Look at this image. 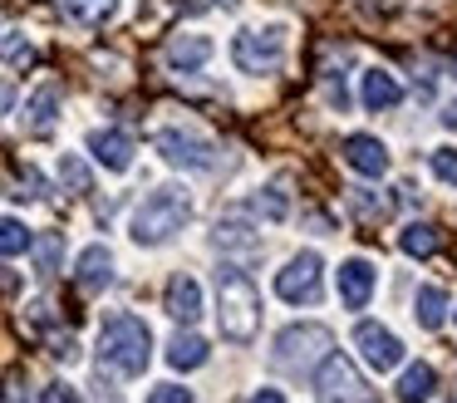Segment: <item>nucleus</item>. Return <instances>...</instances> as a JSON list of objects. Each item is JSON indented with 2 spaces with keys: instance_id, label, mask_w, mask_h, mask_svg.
Listing matches in <instances>:
<instances>
[{
  "instance_id": "obj_37",
  "label": "nucleus",
  "mask_w": 457,
  "mask_h": 403,
  "mask_svg": "<svg viewBox=\"0 0 457 403\" xmlns=\"http://www.w3.org/2000/svg\"><path fill=\"white\" fill-rule=\"evenodd\" d=\"M182 10H187V15H202V10H212V0H178Z\"/></svg>"
},
{
  "instance_id": "obj_6",
  "label": "nucleus",
  "mask_w": 457,
  "mask_h": 403,
  "mask_svg": "<svg viewBox=\"0 0 457 403\" xmlns=\"http://www.w3.org/2000/svg\"><path fill=\"white\" fill-rule=\"evenodd\" d=\"M315 389H320V403H364V393H369L359 369L335 349L315 364Z\"/></svg>"
},
{
  "instance_id": "obj_21",
  "label": "nucleus",
  "mask_w": 457,
  "mask_h": 403,
  "mask_svg": "<svg viewBox=\"0 0 457 403\" xmlns=\"http://www.w3.org/2000/svg\"><path fill=\"white\" fill-rule=\"evenodd\" d=\"M212 241H217L221 251H261V241L251 236V226L241 222V216H221L217 231H212Z\"/></svg>"
},
{
  "instance_id": "obj_19",
  "label": "nucleus",
  "mask_w": 457,
  "mask_h": 403,
  "mask_svg": "<svg viewBox=\"0 0 457 403\" xmlns=\"http://www.w3.org/2000/svg\"><path fill=\"white\" fill-rule=\"evenodd\" d=\"M60 10H64V20H74V25H84V29H99L104 20L119 10V0H60Z\"/></svg>"
},
{
  "instance_id": "obj_10",
  "label": "nucleus",
  "mask_w": 457,
  "mask_h": 403,
  "mask_svg": "<svg viewBox=\"0 0 457 403\" xmlns=\"http://www.w3.org/2000/svg\"><path fill=\"white\" fill-rule=\"evenodd\" d=\"M109 281H113V251L109 246H84L79 261H74V285L84 295H99Z\"/></svg>"
},
{
  "instance_id": "obj_38",
  "label": "nucleus",
  "mask_w": 457,
  "mask_h": 403,
  "mask_svg": "<svg viewBox=\"0 0 457 403\" xmlns=\"http://www.w3.org/2000/svg\"><path fill=\"white\" fill-rule=\"evenodd\" d=\"M443 123H447V128H453V133H457V104H447V108H443Z\"/></svg>"
},
{
  "instance_id": "obj_33",
  "label": "nucleus",
  "mask_w": 457,
  "mask_h": 403,
  "mask_svg": "<svg viewBox=\"0 0 457 403\" xmlns=\"http://www.w3.org/2000/svg\"><path fill=\"white\" fill-rule=\"evenodd\" d=\"M148 403H192V393L178 389V383H162V389L148 393Z\"/></svg>"
},
{
  "instance_id": "obj_17",
  "label": "nucleus",
  "mask_w": 457,
  "mask_h": 403,
  "mask_svg": "<svg viewBox=\"0 0 457 403\" xmlns=\"http://www.w3.org/2000/svg\"><path fill=\"white\" fill-rule=\"evenodd\" d=\"M403 104V88H398L394 74H384V69H369L364 74V108H398Z\"/></svg>"
},
{
  "instance_id": "obj_35",
  "label": "nucleus",
  "mask_w": 457,
  "mask_h": 403,
  "mask_svg": "<svg viewBox=\"0 0 457 403\" xmlns=\"http://www.w3.org/2000/svg\"><path fill=\"white\" fill-rule=\"evenodd\" d=\"M0 403H25V389L21 383H5V389H0Z\"/></svg>"
},
{
  "instance_id": "obj_16",
  "label": "nucleus",
  "mask_w": 457,
  "mask_h": 403,
  "mask_svg": "<svg viewBox=\"0 0 457 403\" xmlns=\"http://www.w3.org/2000/svg\"><path fill=\"white\" fill-rule=\"evenodd\" d=\"M212 59V39L207 35H172L168 39V64L172 69H202Z\"/></svg>"
},
{
  "instance_id": "obj_4",
  "label": "nucleus",
  "mask_w": 457,
  "mask_h": 403,
  "mask_svg": "<svg viewBox=\"0 0 457 403\" xmlns=\"http://www.w3.org/2000/svg\"><path fill=\"white\" fill-rule=\"evenodd\" d=\"M329 349H335V334H329L325 324H290V330L276 334L270 364H276L280 374H310Z\"/></svg>"
},
{
  "instance_id": "obj_30",
  "label": "nucleus",
  "mask_w": 457,
  "mask_h": 403,
  "mask_svg": "<svg viewBox=\"0 0 457 403\" xmlns=\"http://www.w3.org/2000/svg\"><path fill=\"white\" fill-rule=\"evenodd\" d=\"M433 172L443 177L447 187H457V153H447V147H437V153H433Z\"/></svg>"
},
{
  "instance_id": "obj_36",
  "label": "nucleus",
  "mask_w": 457,
  "mask_h": 403,
  "mask_svg": "<svg viewBox=\"0 0 457 403\" xmlns=\"http://www.w3.org/2000/svg\"><path fill=\"white\" fill-rule=\"evenodd\" d=\"M246 403H286V399H280V389H261V393H251Z\"/></svg>"
},
{
  "instance_id": "obj_14",
  "label": "nucleus",
  "mask_w": 457,
  "mask_h": 403,
  "mask_svg": "<svg viewBox=\"0 0 457 403\" xmlns=\"http://www.w3.org/2000/svg\"><path fill=\"white\" fill-rule=\"evenodd\" d=\"M168 315L178 324H197V315H202V285L192 281V275H172V281H168Z\"/></svg>"
},
{
  "instance_id": "obj_34",
  "label": "nucleus",
  "mask_w": 457,
  "mask_h": 403,
  "mask_svg": "<svg viewBox=\"0 0 457 403\" xmlns=\"http://www.w3.org/2000/svg\"><path fill=\"white\" fill-rule=\"evenodd\" d=\"M11 108H15V84L11 79H0V118L11 113Z\"/></svg>"
},
{
  "instance_id": "obj_25",
  "label": "nucleus",
  "mask_w": 457,
  "mask_h": 403,
  "mask_svg": "<svg viewBox=\"0 0 457 403\" xmlns=\"http://www.w3.org/2000/svg\"><path fill=\"white\" fill-rule=\"evenodd\" d=\"M0 59H5L11 69H25V64L35 59V45H30V39H25L15 25H0Z\"/></svg>"
},
{
  "instance_id": "obj_9",
  "label": "nucleus",
  "mask_w": 457,
  "mask_h": 403,
  "mask_svg": "<svg viewBox=\"0 0 457 403\" xmlns=\"http://www.w3.org/2000/svg\"><path fill=\"white\" fill-rule=\"evenodd\" d=\"M158 153L168 157L172 167H197V172L217 167V157H212V143H202V138L182 133V128H162V133H158Z\"/></svg>"
},
{
  "instance_id": "obj_26",
  "label": "nucleus",
  "mask_w": 457,
  "mask_h": 403,
  "mask_svg": "<svg viewBox=\"0 0 457 403\" xmlns=\"http://www.w3.org/2000/svg\"><path fill=\"white\" fill-rule=\"evenodd\" d=\"M30 226L15 222V216H0V256H25L30 251Z\"/></svg>"
},
{
  "instance_id": "obj_11",
  "label": "nucleus",
  "mask_w": 457,
  "mask_h": 403,
  "mask_svg": "<svg viewBox=\"0 0 457 403\" xmlns=\"http://www.w3.org/2000/svg\"><path fill=\"white\" fill-rule=\"evenodd\" d=\"M89 153L99 157L109 172H129V163H133V138L123 133V128H94V133H89Z\"/></svg>"
},
{
  "instance_id": "obj_5",
  "label": "nucleus",
  "mask_w": 457,
  "mask_h": 403,
  "mask_svg": "<svg viewBox=\"0 0 457 403\" xmlns=\"http://www.w3.org/2000/svg\"><path fill=\"white\" fill-rule=\"evenodd\" d=\"M231 59L241 74H276L286 59V29H241L231 39Z\"/></svg>"
},
{
  "instance_id": "obj_8",
  "label": "nucleus",
  "mask_w": 457,
  "mask_h": 403,
  "mask_svg": "<svg viewBox=\"0 0 457 403\" xmlns=\"http://www.w3.org/2000/svg\"><path fill=\"white\" fill-rule=\"evenodd\" d=\"M354 344L364 349L369 369H378V374H388V369H398V364H403V344H398V334L384 330V324H374V320H364L354 330Z\"/></svg>"
},
{
  "instance_id": "obj_18",
  "label": "nucleus",
  "mask_w": 457,
  "mask_h": 403,
  "mask_svg": "<svg viewBox=\"0 0 457 403\" xmlns=\"http://www.w3.org/2000/svg\"><path fill=\"white\" fill-rule=\"evenodd\" d=\"M437 389V374L433 364H408L403 379H398V403H428Z\"/></svg>"
},
{
  "instance_id": "obj_22",
  "label": "nucleus",
  "mask_w": 457,
  "mask_h": 403,
  "mask_svg": "<svg viewBox=\"0 0 457 403\" xmlns=\"http://www.w3.org/2000/svg\"><path fill=\"white\" fill-rule=\"evenodd\" d=\"M207 340H202V334H178V340L168 344V364L172 369H202V364H207Z\"/></svg>"
},
{
  "instance_id": "obj_12",
  "label": "nucleus",
  "mask_w": 457,
  "mask_h": 403,
  "mask_svg": "<svg viewBox=\"0 0 457 403\" xmlns=\"http://www.w3.org/2000/svg\"><path fill=\"white\" fill-rule=\"evenodd\" d=\"M345 163L354 167V172H364V177H384L388 172V147L378 143V138H369V133H349L345 138Z\"/></svg>"
},
{
  "instance_id": "obj_24",
  "label": "nucleus",
  "mask_w": 457,
  "mask_h": 403,
  "mask_svg": "<svg viewBox=\"0 0 457 403\" xmlns=\"http://www.w3.org/2000/svg\"><path fill=\"white\" fill-rule=\"evenodd\" d=\"M30 251H35V271L50 281L54 271H60V256H64V236L60 231H45V236H35L30 241Z\"/></svg>"
},
{
  "instance_id": "obj_15",
  "label": "nucleus",
  "mask_w": 457,
  "mask_h": 403,
  "mask_svg": "<svg viewBox=\"0 0 457 403\" xmlns=\"http://www.w3.org/2000/svg\"><path fill=\"white\" fill-rule=\"evenodd\" d=\"M54 118H60V84H40L30 98V108H25V128H30V133H50Z\"/></svg>"
},
{
  "instance_id": "obj_20",
  "label": "nucleus",
  "mask_w": 457,
  "mask_h": 403,
  "mask_svg": "<svg viewBox=\"0 0 457 403\" xmlns=\"http://www.w3.org/2000/svg\"><path fill=\"white\" fill-rule=\"evenodd\" d=\"M413 315H418L423 330H443V320H447V290L443 285H423L418 300H413Z\"/></svg>"
},
{
  "instance_id": "obj_7",
  "label": "nucleus",
  "mask_w": 457,
  "mask_h": 403,
  "mask_svg": "<svg viewBox=\"0 0 457 403\" xmlns=\"http://www.w3.org/2000/svg\"><path fill=\"white\" fill-rule=\"evenodd\" d=\"M276 295L290 305H315L325 295V265H320L315 251H300L286 271L276 275Z\"/></svg>"
},
{
  "instance_id": "obj_39",
  "label": "nucleus",
  "mask_w": 457,
  "mask_h": 403,
  "mask_svg": "<svg viewBox=\"0 0 457 403\" xmlns=\"http://www.w3.org/2000/svg\"><path fill=\"white\" fill-rule=\"evenodd\" d=\"M453 315H457V310H453Z\"/></svg>"
},
{
  "instance_id": "obj_29",
  "label": "nucleus",
  "mask_w": 457,
  "mask_h": 403,
  "mask_svg": "<svg viewBox=\"0 0 457 403\" xmlns=\"http://www.w3.org/2000/svg\"><path fill=\"white\" fill-rule=\"evenodd\" d=\"M349 202H354V212L364 216V222H384V216H388V202H384V197L374 202L369 192H349Z\"/></svg>"
},
{
  "instance_id": "obj_28",
  "label": "nucleus",
  "mask_w": 457,
  "mask_h": 403,
  "mask_svg": "<svg viewBox=\"0 0 457 403\" xmlns=\"http://www.w3.org/2000/svg\"><path fill=\"white\" fill-rule=\"evenodd\" d=\"M251 212H256V216H266V222H280V216H286V197H280L276 187H266V192H256V197H251Z\"/></svg>"
},
{
  "instance_id": "obj_13",
  "label": "nucleus",
  "mask_w": 457,
  "mask_h": 403,
  "mask_svg": "<svg viewBox=\"0 0 457 403\" xmlns=\"http://www.w3.org/2000/svg\"><path fill=\"white\" fill-rule=\"evenodd\" d=\"M369 295H374V265L354 256V261L339 265V300H345L349 310H364Z\"/></svg>"
},
{
  "instance_id": "obj_27",
  "label": "nucleus",
  "mask_w": 457,
  "mask_h": 403,
  "mask_svg": "<svg viewBox=\"0 0 457 403\" xmlns=\"http://www.w3.org/2000/svg\"><path fill=\"white\" fill-rule=\"evenodd\" d=\"M60 177L70 182V192H79V197H84V192H94V177H89V167H84L74 153H64V157H60Z\"/></svg>"
},
{
  "instance_id": "obj_31",
  "label": "nucleus",
  "mask_w": 457,
  "mask_h": 403,
  "mask_svg": "<svg viewBox=\"0 0 457 403\" xmlns=\"http://www.w3.org/2000/svg\"><path fill=\"white\" fill-rule=\"evenodd\" d=\"M50 354H54V359H64V364H74V359H79V344H74V334H54V340H50Z\"/></svg>"
},
{
  "instance_id": "obj_32",
  "label": "nucleus",
  "mask_w": 457,
  "mask_h": 403,
  "mask_svg": "<svg viewBox=\"0 0 457 403\" xmlns=\"http://www.w3.org/2000/svg\"><path fill=\"white\" fill-rule=\"evenodd\" d=\"M40 403H79V389H74V383H50V389L40 393Z\"/></svg>"
},
{
  "instance_id": "obj_2",
  "label": "nucleus",
  "mask_w": 457,
  "mask_h": 403,
  "mask_svg": "<svg viewBox=\"0 0 457 403\" xmlns=\"http://www.w3.org/2000/svg\"><path fill=\"white\" fill-rule=\"evenodd\" d=\"M217 320L231 344H251L261 330V290L237 265H221L217 271Z\"/></svg>"
},
{
  "instance_id": "obj_3",
  "label": "nucleus",
  "mask_w": 457,
  "mask_h": 403,
  "mask_svg": "<svg viewBox=\"0 0 457 403\" xmlns=\"http://www.w3.org/2000/svg\"><path fill=\"white\" fill-rule=\"evenodd\" d=\"M187 216H192L187 192H182V187H158V192H148V197H143V206L133 212L129 236L138 246H162L168 236H178L182 226H187Z\"/></svg>"
},
{
  "instance_id": "obj_1",
  "label": "nucleus",
  "mask_w": 457,
  "mask_h": 403,
  "mask_svg": "<svg viewBox=\"0 0 457 403\" xmlns=\"http://www.w3.org/2000/svg\"><path fill=\"white\" fill-rule=\"evenodd\" d=\"M153 359V334L138 315H109L99 330V369L113 379H138Z\"/></svg>"
},
{
  "instance_id": "obj_23",
  "label": "nucleus",
  "mask_w": 457,
  "mask_h": 403,
  "mask_svg": "<svg viewBox=\"0 0 457 403\" xmlns=\"http://www.w3.org/2000/svg\"><path fill=\"white\" fill-rule=\"evenodd\" d=\"M398 246H403V256H418V261H428V256H437V251H443V236H437V226L413 222V226H403Z\"/></svg>"
}]
</instances>
